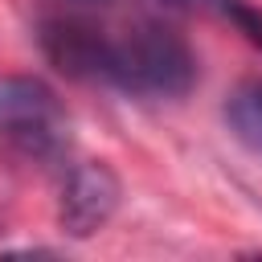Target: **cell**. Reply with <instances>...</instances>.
Instances as JSON below:
<instances>
[{
	"label": "cell",
	"mask_w": 262,
	"mask_h": 262,
	"mask_svg": "<svg viewBox=\"0 0 262 262\" xmlns=\"http://www.w3.org/2000/svg\"><path fill=\"white\" fill-rule=\"evenodd\" d=\"M0 139L37 164H57L70 151V115L61 98L29 74L0 78Z\"/></svg>",
	"instance_id": "obj_2"
},
{
	"label": "cell",
	"mask_w": 262,
	"mask_h": 262,
	"mask_svg": "<svg viewBox=\"0 0 262 262\" xmlns=\"http://www.w3.org/2000/svg\"><path fill=\"white\" fill-rule=\"evenodd\" d=\"M78 4H111V0H78Z\"/></svg>",
	"instance_id": "obj_6"
},
{
	"label": "cell",
	"mask_w": 262,
	"mask_h": 262,
	"mask_svg": "<svg viewBox=\"0 0 262 262\" xmlns=\"http://www.w3.org/2000/svg\"><path fill=\"white\" fill-rule=\"evenodd\" d=\"M221 115H225L229 131H233L250 151L262 156V78L233 86V90L225 94V111H221Z\"/></svg>",
	"instance_id": "obj_4"
},
{
	"label": "cell",
	"mask_w": 262,
	"mask_h": 262,
	"mask_svg": "<svg viewBox=\"0 0 262 262\" xmlns=\"http://www.w3.org/2000/svg\"><path fill=\"white\" fill-rule=\"evenodd\" d=\"M41 53L78 82H102L139 98H180L196 82V53L188 41L156 20H94V16H49L37 29Z\"/></svg>",
	"instance_id": "obj_1"
},
{
	"label": "cell",
	"mask_w": 262,
	"mask_h": 262,
	"mask_svg": "<svg viewBox=\"0 0 262 262\" xmlns=\"http://www.w3.org/2000/svg\"><path fill=\"white\" fill-rule=\"evenodd\" d=\"M213 4H217V8H221L258 49H262V8H254V4H246V0H213Z\"/></svg>",
	"instance_id": "obj_5"
},
{
	"label": "cell",
	"mask_w": 262,
	"mask_h": 262,
	"mask_svg": "<svg viewBox=\"0 0 262 262\" xmlns=\"http://www.w3.org/2000/svg\"><path fill=\"white\" fill-rule=\"evenodd\" d=\"M119 201H123V184H119L111 164H102V160L74 164L66 172V184H61L57 225L70 237H94L115 217Z\"/></svg>",
	"instance_id": "obj_3"
}]
</instances>
